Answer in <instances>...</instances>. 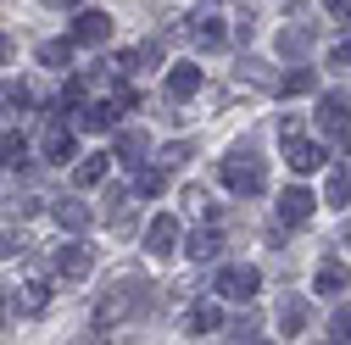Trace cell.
I'll list each match as a JSON object with an SVG mask.
<instances>
[{"label":"cell","instance_id":"7c38bea8","mask_svg":"<svg viewBox=\"0 0 351 345\" xmlns=\"http://www.w3.org/2000/svg\"><path fill=\"white\" fill-rule=\"evenodd\" d=\"M201 223H206V229H195L190 245H184V251H190V262H212V256L223 251V234H217V223H223V218H201Z\"/></svg>","mask_w":351,"mask_h":345},{"label":"cell","instance_id":"ac0fdd59","mask_svg":"<svg viewBox=\"0 0 351 345\" xmlns=\"http://www.w3.org/2000/svg\"><path fill=\"white\" fill-rule=\"evenodd\" d=\"M313 39H318L313 23H290V28H279V56H306V51H313Z\"/></svg>","mask_w":351,"mask_h":345},{"label":"cell","instance_id":"e575fe53","mask_svg":"<svg viewBox=\"0 0 351 345\" xmlns=\"http://www.w3.org/2000/svg\"><path fill=\"white\" fill-rule=\"evenodd\" d=\"M340 245H351V218H346V229H340Z\"/></svg>","mask_w":351,"mask_h":345},{"label":"cell","instance_id":"d6a6232c","mask_svg":"<svg viewBox=\"0 0 351 345\" xmlns=\"http://www.w3.org/2000/svg\"><path fill=\"white\" fill-rule=\"evenodd\" d=\"M329 62H335V67H351V34H346L340 45H335V56H329Z\"/></svg>","mask_w":351,"mask_h":345},{"label":"cell","instance_id":"83f0119b","mask_svg":"<svg viewBox=\"0 0 351 345\" xmlns=\"http://www.w3.org/2000/svg\"><path fill=\"white\" fill-rule=\"evenodd\" d=\"M184 212H190V218H206V212H212V201H206V190H201V184H190V190H184Z\"/></svg>","mask_w":351,"mask_h":345},{"label":"cell","instance_id":"2e32d148","mask_svg":"<svg viewBox=\"0 0 351 345\" xmlns=\"http://www.w3.org/2000/svg\"><path fill=\"white\" fill-rule=\"evenodd\" d=\"M39 151H45V162H73V128H62L56 117H51V128H45V140H39Z\"/></svg>","mask_w":351,"mask_h":345},{"label":"cell","instance_id":"e0dca14e","mask_svg":"<svg viewBox=\"0 0 351 345\" xmlns=\"http://www.w3.org/2000/svg\"><path fill=\"white\" fill-rule=\"evenodd\" d=\"M195 90H201V67L195 62H179V67L167 73V101H190Z\"/></svg>","mask_w":351,"mask_h":345},{"label":"cell","instance_id":"4dcf8cb0","mask_svg":"<svg viewBox=\"0 0 351 345\" xmlns=\"http://www.w3.org/2000/svg\"><path fill=\"white\" fill-rule=\"evenodd\" d=\"M184 162H190V145H167V151L156 156V167H162V172H173V167H184Z\"/></svg>","mask_w":351,"mask_h":345},{"label":"cell","instance_id":"6da1fadb","mask_svg":"<svg viewBox=\"0 0 351 345\" xmlns=\"http://www.w3.org/2000/svg\"><path fill=\"white\" fill-rule=\"evenodd\" d=\"M256 34V12L251 0H201L184 17V39L195 51H240Z\"/></svg>","mask_w":351,"mask_h":345},{"label":"cell","instance_id":"d590c367","mask_svg":"<svg viewBox=\"0 0 351 345\" xmlns=\"http://www.w3.org/2000/svg\"><path fill=\"white\" fill-rule=\"evenodd\" d=\"M6 307H12V301H6V295H0V323H6Z\"/></svg>","mask_w":351,"mask_h":345},{"label":"cell","instance_id":"44dd1931","mask_svg":"<svg viewBox=\"0 0 351 345\" xmlns=\"http://www.w3.org/2000/svg\"><path fill=\"white\" fill-rule=\"evenodd\" d=\"M106 167H112V156H106V151H101V156H84V162H73V184H78V190L101 184V179H106Z\"/></svg>","mask_w":351,"mask_h":345},{"label":"cell","instance_id":"8fae6325","mask_svg":"<svg viewBox=\"0 0 351 345\" xmlns=\"http://www.w3.org/2000/svg\"><path fill=\"white\" fill-rule=\"evenodd\" d=\"M51 218H56V223H62L67 234H84V229H90V223H95V212H90V206H84L78 195H62V201L51 206Z\"/></svg>","mask_w":351,"mask_h":345},{"label":"cell","instance_id":"ba28073f","mask_svg":"<svg viewBox=\"0 0 351 345\" xmlns=\"http://www.w3.org/2000/svg\"><path fill=\"white\" fill-rule=\"evenodd\" d=\"M318 128L329 140H346V128H351V101L346 95H318Z\"/></svg>","mask_w":351,"mask_h":345},{"label":"cell","instance_id":"8992f818","mask_svg":"<svg viewBox=\"0 0 351 345\" xmlns=\"http://www.w3.org/2000/svg\"><path fill=\"white\" fill-rule=\"evenodd\" d=\"M256 284H262V273L256 268H245V262H234V268H223V273H217V295H223V301H251L256 295Z\"/></svg>","mask_w":351,"mask_h":345},{"label":"cell","instance_id":"5bb4252c","mask_svg":"<svg viewBox=\"0 0 351 345\" xmlns=\"http://www.w3.org/2000/svg\"><path fill=\"white\" fill-rule=\"evenodd\" d=\"M106 39H112V17L106 12H84L73 23V45H106Z\"/></svg>","mask_w":351,"mask_h":345},{"label":"cell","instance_id":"277c9868","mask_svg":"<svg viewBox=\"0 0 351 345\" xmlns=\"http://www.w3.org/2000/svg\"><path fill=\"white\" fill-rule=\"evenodd\" d=\"M51 273L62 279V284H84V279H90L95 273V245H56L51 251Z\"/></svg>","mask_w":351,"mask_h":345},{"label":"cell","instance_id":"f546056e","mask_svg":"<svg viewBox=\"0 0 351 345\" xmlns=\"http://www.w3.org/2000/svg\"><path fill=\"white\" fill-rule=\"evenodd\" d=\"M329 340H340V345H351V307H340V312L329 318Z\"/></svg>","mask_w":351,"mask_h":345},{"label":"cell","instance_id":"cb8c5ba5","mask_svg":"<svg viewBox=\"0 0 351 345\" xmlns=\"http://www.w3.org/2000/svg\"><path fill=\"white\" fill-rule=\"evenodd\" d=\"M313 90H318V73L313 67H295V73L279 78V95H313Z\"/></svg>","mask_w":351,"mask_h":345},{"label":"cell","instance_id":"ffe728a7","mask_svg":"<svg viewBox=\"0 0 351 345\" xmlns=\"http://www.w3.org/2000/svg\"><path fill=\"white\" fill-rule=\"evenodd\" d=\"M279 329H285V340L306 329V301H301V295H290V290H285V301H279Z\"/></svg>","mask_w":351,"mask_h":345},{"label":"cell","instance_id":"836d02e7","mask_svg":"<svg viewBox=\"0 0 351 345\" xmlns=\"http://www.w3.org/2000/svg\"><path fill=\"white\" fill-rule=\"evenodd\" d=\"M6 56H12V39H6V34H0V67H6Z\"/></svg>","mask_w":351,"mask_h":345},{"label":"cell","instance_id":"7402d4cb","mask_svg":"<svg viewBox=\"0 0 351 345\" xmlns=\"http://www.w3.org/2000/svg\"><path fill=\"white\" fill-rule=\"evenodd\" d=\"M145 151H151V140L140 134V128H128V134H117V162L140 167V162H145Z\"/></svg>","mask_w":351,"mask_h":345},{"label":"cell","instance_id":"5b68a950","mask_svg":"<svg viewBox=\"0 0 351 345\" xmlns=\"http://www.w3.org/2000/svg\"><path fill=\"white\" fill-rule=\"evenodd\" d=\"M279 134H285V162H290L295 172H318V167H324V156H329V151H324V145H313V140H301V128H295L290 117H285Z\"/></svg>","mask_w":351,"mask_h":345},{"label":"cell","instance_id":"1f68e13d","mask_svg":"<svg viewBox=\"0 0 351 345\" xmlns=\"http://www.w3.org/2000/svg\"><path fill=\"white\" fill-rule=\"evenodd\" d=\"M324 6H329L335 23H351V0H324Z\"/></svg>","mask_w":351,"mask_h":345},{"label":"cell","instance_id":"4316f807","mask_svg":"<svg viewBox=\"0 0 351 345\" xmlns=\"http://www.w3.org/2000/svg\"><path fill=\"white\" fill-rule=\"evenodd\" d=\"M34 95H28V84H0V112H23Z\"/></svg>","mask_w":351,"mask_h":345},{"label":"cell","instance_id":"484cf974","mask_svg":"<svg viewBox=\"0 0 351 345\" xmlns=\"http://www.w3.org/2000/svg\"><path fill=\"white\" fill-rule=\"evenodd\" d=\"M184 329H190V340H195V334H212V329H217V307H206V301L190 307V312H184Z\"/></svg>","mask_w":351,"mask_h":345},{"label":"cell","instance_id":"603a6c76","mask_svg":"<svg viewBox=\"0 0 351 345\" xmlns=\"http://www.w3.org/2000/svg\"><path fill=\"white\" fill-rule=\"evenodd\" d=\"M346 279H351V273H346V262H318V295H324V301H329V295H340V290H346Z\"/></svg>","mask_w":351,"mask_h":345},{"label":"cell","instance_id":"d6986e66","mask_svg":"<svg viewBox=\"0 0 351 345\" xmlns=\"http://www.w3.org/2000/svg\"><path fill=\"white\" fill-rule=\"evenodd\" d=\"M324 201H329V206H351V156L329 167V190H324Z\"/></svg>","mask_w":351,"mask_h":345},{"label":"cell","instance_id":"8d00e7d4","mask_svg":"<svg viewBox=\"0 0 351 345\" xmlns=\"http://www.w3.org/2000/svg\"><path fill=\"white\" fill-rule=\"evenodd\" d=\"M51 6H84V0H51Z\"/></svg>","mask_w":351,"mask_h":345},{"label":"cell","instance_id":"9c48e42d","mask_svg":"<svg viewBox=\"0 0 351 345\" xmlns=\"http://www.w3.org/2000/svg\"><path fill=\"white\" fill-rule=\"evenodd\" d=\"M234 84H245V90H262V95H279V73H274L268 62H256V56H240Z\"/></svg>","mask_w":351,"mask_h":345},{"label":"cell","instance_id":"4fadbf2b","mask_svg":"<svg viewBox=\"0 0 351 345\" xmlns=\"http://www.w3.org/2000/svg\"><path fill=\"white\" fill-rule=\"evenodd\" d=\"M12 307H17V312H28V318H39V312L51 307V284H45V279H23V284H17V295H12Z\"/></svg>","mask_w":351,"mask_h":345},{"label":"cell","instance_id":"30bf717a","mask_svg":"<svg viewBox=\"0 0 351 345\" xmlns=\"http://www.w3.org/2000/svg\"><path fill=\"white\" fill-rule=\"evenodd\" d=\"M145 251L156 256V262L179 251V218H167V212H162V218H151V229H145Z\"/></svg>","mask_w":351,"mask_h":345},{"label":"cell","instance_id":"f1b7e54d","mask_svg":"<svg viewBox=\"0 0 351 345\" xmlns=\"http://www.w3.org/2000/svg\"><path fill=\"white\" fill-rule=\"evenodd\" d=\"M256 329H262V323H256V312H245V318H234V323H229V340H262Z\"/></svg>","mask_w":351,"mask_h":345},{"label":"cell","instance_id":"3957f363","mask_svg":"<svg viewBox=\"0 0 351 345\" xmlns=\"http://www.w3.org/2000/svg\"><path fill=\"white\" fill-rule=\"evenodd\" d=\"M217 179H223L240 201L245 195H262V190H268V162L256 156V145H234L223 162H217Z\"/></svg>","mask_w":351,"mask_h":345},{"label":"cell","instance_id":"d4e9b609","mask_svg":"<svg viewBox=\"0 0 351 345\" xmlns=\"http://www.w3.org/2000/svg\"><path fill=\"white\" fill-rule=\"evenodd\" d=\"M39 62H45V67H73V39H45V45H39Z\"/></svg>","mask_w":351,"mask_h":345},{"label":"cell","instance_id":"52a82bcc","mask_svg":"<svg viewBox=\"0 0 351 345\" xmlns=\"http://www.w3.org/2000/svg\"><path fill=\"white\" fill-rule=\"evenodd\" d=\"M313 206H318V195H313V190H301V184H290V190L274 201V212H279V223H285V229H301L306 218H313Z\"/></svg>","mask_w":351,"mask_h":345},{"label":"cell","instance_id":"9a60e30c","mask_svg":"<svg viewBox=\"0 0 351 345\" xmlns=\"http://www.w3.org/2000/svg\"><path fill=\"white\" fill-rule=\"evenodd\" d=\"M134 201H140V195L128 190V184H112V190H106V223H112V229H128V218H134Z\"/></svg>","mask_w":351,"mask_h":345},{"label":"cell","instance_id":"7a4b0ae2","mask_svg":"<svg viewBox=\"0 0 351 345\" xmlns=\"http://www.w3.org/2000/svg\"><path fill=\"white\" fill-rule=\"evenodd\" d=\"M151 307H156V290H151V284H140V279H123L117 290H106V301L95 307V329H101V334H112L117 323L140 318V312H151Z\"/></svg>","mask_w":351,"mask_h":345}]
</instances>
